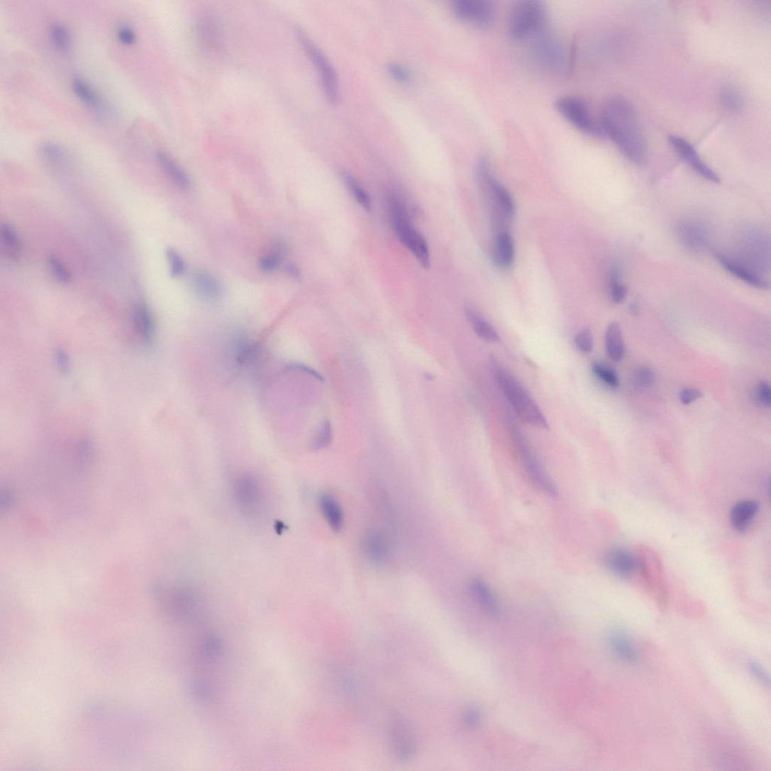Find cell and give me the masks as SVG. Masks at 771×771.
Returning a JSON list of instances; mask_svg holds the SVG:
<instances>
[{
	"label": "cell",
	"mask_w": 771,
	"mask_h": 771,
	"mask_svg": "<svg viewBox=\"0 0 771 771\" xmlns=\"http://www.w3.org/2000/svg\"><path fill=\"white\" fill-rule=\"evenodd\" d=\"M599 124L605 134L633 164L643 166L648 145L638 112L628 98L611 96L604 104Z\"/></svg>",
	"instance_id": "6da1fadb"
},
{
	"label": "cell",
	"mask_w": 771,
	"mask_h": 771,
	"mask_svg": "<svg viewBox=\"0 0 771 771\" xmlns=\"http://www.w3.org/2000/svg\"><path fill=\"white\" fill-rule=\"evenodd\" d=\"M477 179L491 211L495 235L508 231L507 227L516 216V203L508 189L494 177L491 164L485 157L477 165Z\"/></svg>",
	"instance_id": "7a4b0ae2"
},
{
	"label": "cell",
	"mask_w": 771,
	"mask_h": 771,
	"mask_svg": "<svg viewBox=\"0 0 771 771\" xmlns=\"http://www.w3.org/2000/svg\"><path fill=\"white\" fill-rule=\"evenodd\" d=\"M496 380L503 389L518 417L524 423L538 429H548V423L540 407L521 384L497 360H491Z\"/></svg>",
	"instance_id": "3957f363"
},
{
	"label": "cell",
	"mask_w": 771,
	"mask_h": 771,
	"mask_svg": "<svg viewBox=\"0 0 771 771\" xmlns=\"http://www.w3.org/2000/svg\"><path fill=\"white\" fill-rule=\"evenodd\" d=\"M387 211L392 226L403 245L412 253L424 268L431 267L427 243L411 221L407 205L401 195L392 192L387 197Z\"/></svg>",
	"instance_id": "277c9868"
},
{
	"label": "cell",
	"mask_w": 771,
	"mask_h": 771,
	"mask_svg": "<svg viewBox=\"0 0 771 771\" xmlns=\"http://www.w3.org/2000/svg\"><path fill=\"white\" fill-rule=\"evenodd\" d=\"M546 17L544 4L538 0H521L512 6L508 19V31L515 41L532 38L543 29Z\"/></svg>",
	"instance_id": "5b68a950"
},
{
	"label": "cell",
	"mask_w": 771,
	"mask_h": 771,
	"mask_svg": "<svg viewBox=\"0 0 771 771\" xmlns=\"http://www.w3.org/2000/svg\"><path fill=\"white\" fill-rule=\"evenodd\" d=\"M555 106L562 118L585 135L597 139L605 138L599 121L597 122L594 118L589 106L581 98L575 96H562L558 98Z\"/></svg>",
	"instance_id": "8992f818"
},
{
	"label": "cell",
	"mask_w": 771,
	"mask_h": 771,
	"mask_svg": "<svg viewBox=\"0 0 771 771\" xmlns=\"http://www.w3.org/2000/svg\"><path fill=\"white\" fill-rule=\"evenodd\" d=\"M297 36L304 51L321 76L323 89L328 101L333 104H337L340 101V93L337 73L333 66L321 48L309 38L307 33L299 29L297 30Z\"/></svg>",
	"instance_id": "52a82bcc"
},
{
	"label": "cell",
	"mask_w": 771,
	"mask_h": 771,
	"mask_svg": "<svg viewBox=\"0 0 771 771\" xmlns=\"http://www.w3.org/2000/svg\"><path fill=\"white\" fill-rule=\"evenodd\" d=\"M232 494L238 509L247 516H255L263 509L265 494L260 482L250 473H243L232 482Z\"/></svg>",
	"instance_id": "ba28073f"
},
{
	"label": "cell",
	"mask_w": 771,
	"mask_h": 771,
	"mask_svg": "<svg viewBox=\"0 0 771 771\" xmlns=\"http://www.w3.org/2000/svg\"><path fill=\"white\" fill-rule=\"evenodd\" d=\"M452 11L460 21L482 28L491 27L496 17L495 6L487 0H456Z\"/></svg>",
	"instance_id": "9c48e42d"
},
{
	"label": "cell",
	"mask_w": 771,
	"mask_h": 771,
	"mask_svg": "<svg viewBox=\"0 0 771 771\" xmlns=\"http://www.w3.org/2000/svg\"><path fill=\"white\" fill-rule=\"evenodd\" d=\"M518 448V453L523 467L528 475L530 479L538 489L550 497H557L558 489L555 484L550 481L540 462L533 454L532 450L517 432L514 434Z\"/></svg>",
	"instance_id": "30bf717a"
},
{
	"label": "cell",
	"mask_w": 771,
	"mask_h": 771,
	"mask_svg": "<svg viewBox=\"0 0 771 771\" xmlns=\"http://www.w3.org/2000/svg\"><path fill=\"white\" fill-rule=\"evenodd\" d=\"M668 140L672 148L691 166L697 174L714 183L721 182L719 175L703 160L694 146L687 140L677 135H670Z\"/></svg>",
	"instance_id": "8fae6325"
},
{
	"label": "cell",
	"mask_w": 771,
	"mask_h": 771,
	"mask_svg": "<svg viewBox=\"0 0 771 771\" xmlns=\"http://www.w3.org/2000/svg\"><path fill=\"white\" fill-rule=\"evenodd\" d=\"M606 568L621 578H630L640 568V560L627 548H614L608 550L604 557Z\"/></svg>",
	"instance_id": "7c38bea8"
},
{
	"label": "cell",
	"mask_w": 771,
	"mask_h": 771,
	"mask_svg": "<svg viewBox=\"0 0 771 771\" xmlns=\"http://www.w3.org/2000/svg\"><path fill=\"white\" fill-rule=\"evenodd\" d=\"M390 741L394 753L401 760H409L416 753V741L409 724L398 719L391 724Z\"/></svg>",
	"instance_id": "4fadbf2b"
},
{
	"label": "cell",
	"mask_w": 771,
	"mask_h": 771,
	"mask_svg": "<svg viewBox=\"0 0 771 771\" xmlns=\"http://www.w3.org/2000/svg\"><path fill=\"white\" fill-rule=\"evenodd\" d=\"M608 644L615 655L628 664L638 662V652L629 634L621 629L614 628L608 633Z\"/></svg>",
	"instance_id": "5bb4252c"
},
{
	"label": "cell",
	"mask_w": 771,
	"mask_h": 771,
	"mask_svg": "<svg viewBox=\"0 0 771 771\" xmlns=\"http://www.w3.org/2000/svg\"><path fill=\"white\" fill-rule=\"evenodd\" d=\"M716 258L720 265L727 272L741 279L745 284L758 289H766L768 288L767 281L761 274L753 271L752 269L725 254L718 253L716 254Z\"/></svg>",
	"instance_id": "9a60e30c"
},
{
	"label": "cell",
	"mask_w": 771,
	"mask_h": 771,
	"mask_svg": "<svg viewBox=\"0 0 771 771\" xmlns=\"http://www.w3.org/2000/svg\"><path fill=\"white\" fill-rule=\"evenodd\" d=\"M745 256L750 261V267L758 274V270L765 271L769 267V243L766 238L754 234L745 241Z\"/></svg>",
	"instance_id": "2e32d148"
},
{
	"label": "cell",
	"mask_w": 771,
	"mask_h": 771,
	"mask_svg": "<svg viewBox=\"0 0 771 771\" xmlns=\"http://www.w3.org/2000/svg\"><path fill=\"white\" fill-rule=\"evenodd\" d=\"M678 233L682 242L689 249L701 252L709 245V232L704 225L696 221H684L679 225Z\"/></svg>",
	"instance_id": "e0dca14e"
},
{
	"label": "cell",
	"mask_w": 771,
	"mask_h": 771,
	"mask_svg": "<svg viewBox=\"0 0 771 771\" xmlns=\"http://www.w3.org/2000/svg\"><path fill=\"white\" fill-rule=\"evenodd\" d=\"M364 550L367 558L374 564H384L389 555V545L387 537L380 531L376 530L370 531L365 537Z\"/></svg>",
	"instance_id": "ac0fdd59"
},
{
	"label": "cell",
	"mask_w": 771,
	"mask_h": 771,
	"mask_svg": "<svg viewBox=\"0 0 771 771\" xmlns=\"http://www.w3.org/2000/svg\"><path fill=\"white\" fill-rule=\"evenodd\" d=\"M192 285L196 295L205 301H215L221 293L218 280L204 271H196L192 274Z\"/></svg>",
	"instance_id": "d6986e66"
},
{
	"label": "cell",
	"mask_w": 771,
	"mask_h": 771,
	"mask_svg": "<svg viewBox=\"0 0 771 771\" xmlns=\"http://www.w3.org/2000/svg\"><path fill=\"white\" fill-rule=\"evenodd\" d=\"M760 504L755 500H743L734 505L731 511V522L733 528L739 532L748 528L757 516Z\"/></svg>",
	"instance_id": "ffe728a7"
},
{
	"label": "cell",
	"mask_w": 771,
	"mask_h": 771,
	"mask_svg": "<svg viewBox=\"0 0 771 771\" xmlns=\"http://www.w3.org/2000/svg\"><path fill=\"white\" fill-rule=\"evenodd\" d=\"M515 243L509 231L501 232L495 235L494 261L500 267H510L515 260Z\"/></svg>",
	"instance_id": "44dd1931"
},
{
	"label": "cell",
	"mask_w": 771,
	"mask_h": 771,
	"mask_svg": "<svg viewBox=\"0 0 771 771\" xmlns=\"http://www.w3.org/2000/svg\"><path fill=\"white\" fill-rule=\"evenodd\" d=\"M319 507L330 528L339 532L344 525V512L338 500L331 494L323 493L319 497Z\"/></svg>",
	"instance_id": "7402d4cb"
},
{
	"label": "cell",
	"mask_w": 771,
	"mask_h": 771,
	"mask_svg": "<svg viewBox=\"0 0 771 771\" xmlns=\"http://www.w3.org/2000/svg\"><path fill=\"white\" fill-rule=\"evenodd\" d=\"M470 590L475 601L486 613L492 616L499 614V606L496 597L487 584L480 578H475L470 582Z\"/></svg>",
	"instance_id": "603a6c76"
},
{
	"label": "cell",
	"mask_w": 771,
	"mask_h": 771,
	"mask_svg": "<svg viewBox=\"0 0 771 771\" xmlns=\"http://www.w3.org/2000/svg\"><path fill=\"white\" fill-rule=\"evenodd\" d=\"M605 346L608 357L615 362L621 361L626 356V345L620 325L611 323L606 331Z\"/></svg>",
	"instance_id": "cb8c5ba5"
},
{
	"label": "cell",
	"mask_w": 771,
	"mask_h": 771,
	"mask_svg": "<svg viewBox=\"0 0 771 771\" xmlns=\"http://www.w3.org/2000/svg\"><path fill=\"white\" fill-rule=\"evenodd\" d=\"M133 321L142 340L150 345L155 336V322L149 308L143 304H138L134 309Z\"/></svg>",
	"instance_id": "d4e9b609"
},
{
	"label": "cell",
	"mask_w": 771,
	"mask_h": 771,
	"mask_svg": "<svg viewBox=\"0 0 771 771\" xmlns=\"http://www.w3.org/2000/svg\"><path fill=\"white\" fill-rule=\"evenodd\" d=\"M157 158L165 173L177 186L182 189H190L191 180L189 176L173 157L165 152H159Z\"/></svg>",
	"instance_id": "484cf974"
},
{
	"label": "cell",
	"mask_w": 771,
	"mask_h": 771,
	"mask_svg": "<svg viewBox=\"0 0 771 771\" xmlns=\"http://www.w3.org/2000/svg\"><path fill=\"white\" fill-rule=\"evenodd\" d=\"M72 88L79 101L85 106L96 112L106 113L108 110L102 98L90 87V84L80 78H75Z\"/></svg>",
	"instance_id": "4316f807"
},
{
	"label": "cell",
	"mask_w": 771,
	"mask_h": 771,
	"mask_svg": "<svg viewBox=\"0 0 771 771\" xmlns=\"http://www.w3.org/2000/svg\"><path fill=\"white\" fill-rule=\"evenodd\" d=\"M466 314L477 336L489 343H497L500 340L496 329L478 312L468 309Z\"/></svg>",
	"instance_id": "83f0119b"
},
{
	"label": "cell",
	"mask_w": 771,
	"mask_h": 771,
	"mask_svg": "<svg viewBox=\"0 0 771 771\" xmlns=\"http://www.w3.org/2000/svg\"><path fill=\"white\" fill-rule=\"evenodd\" d=\"M340 177L343 181L345 182V185L350 191L355 199L357 200L358 204L363 207L366 211H370L372 210V201L368 194L366 193L365 189L361 187L360 183L355 179L351 174L345 171L340 172Z\"/></svg>",
	"instance_id": "f1b7e54d"
},
{
	"label": "cell",
	"mask_w": 771,
	"mask_h": 771,
	"mask_svg": "<svg viewBox=\"0 0 771 771\" xmlns=\"http://www.w3.org/2000/svg\"><path fill=\"white\" fill-rule=\"evenodd\" d=\"M719 97L721 105L729 111L737 112L743 107V97L741 91L732 85L721 88Z\"/></svg>",
	"instance_id": "f546056e"
},
{
	"label": "cell",
	"mask_w": 771,
	"mask_h": 771,
	"mask_svg": "<svg viewBox=\"0 0 771 771\" xmlns=\"http://www.w3.org/2000/svg\"><path fill=\"white\" fill-rule=\"evenodd\" d=\"M0 235H1V241L6 250L12 256L19 255L22 248L16 229L9 224H4Z\"/></svg>",
	"instance_id": "4dcf8cb0"
},
{
	"label": "cell",
	"mask_w": 771,
	"mask_h": 771,
	"mask_svg": "<svg viewBox=\"0 0 771 771\" xmlns=\"http://www.w3.org/2000/svg\"><path fill=\"white\" fill-rule=\"evenodd\" d=\"M593 373L606 386L616 388L619 386V379L616 372L610 365L602 362H594L592 367Z\"/></svg>",
	"instance_id": "1f68e13d"
},
{
	"label": "cell",
	"mask_w": 771,
	"mask_h": 771,
	"mask_svg": "<svg viewBox=\"0 0 771 771\" xmlns=\"http://www.w3.org/2000/svg\"><path fill=\"white\" fill-rule=\"evenodd\" d=\"M51 38L54 45L60 52H67L71 47V35L63 23H55L51 29Z\"/></svg>",
	"instance_id": "d6a6232c"
},
{
	"label": "cell",
	"mask_w": 771,
	"mask_h": 771,
	"mask_svg": "<svg viewBox=\"0 0 771 771\" xmlns=\"http://www.w3.org/2000/svg\"><path fill=\"white\" fill-rule=\"evenodd\" d=\"M556 42L550 40V39H545L538 43V52H540L542 57L547 61L550 65H557L559 61L561 60V52L560 45H557Z\"/></svg>",
	"instance_id": "836d02e7"
},
{
	"label": "cell",
	"mask_w": 771,
	"mask_h": 771,
	"mask_svg": "<svg viewBox=\"0 0 771 771\" xmlns=\"http://www.w3.org/2000/svg\"><path fill=\"white\" fill-rule=\"evenodd\" d=\"M333 440V426L331 423L326 421L320 427L319 431L315 435L312 448L314 450H322L328 447Z\"/></svg>",
	"instance_id": "e575fe53"
},
{
	"label": "cell",
	"mask_w": 771,
	"mask_h": 771,
	"mask_svg": "<svg viewBox=\"0 0 771 771\" xmlns=\"http://www.w3.org/2000/svg\"><path fill=\"white\" fill-rule=\"evenodd\" d=\"M610 291L611 300L616 304L622 303L626 300L627 289L621 282L620 275L617 269H614L610 276Z\"/></svg>",
	"instance_id": "d590c367"
},
{
	"label": "cell",
	"mask_w": 771,
	"mask_h": 771,
	"mask_svg": "<svg viewBox=\"0 0 771 771\" xmlns=\"http://www.w3.org/2000/svg\"><path fill=\"white\" fill-rule=\"evenodd\" d=\"M48 264L53 276L60 283L69 284L71 281V275L65 265L61 262L57 256L51 255L48 256Z\"/></svg>",
	"instance_id": "8d00e7d4"
},
{
	"label": "cell",
	"mask_w": 771,
	"mask_h": 771,
	"mask_svg": "<svg viewBox=\"0 0 771 771\" xmlns=\"http://www.w3.org/2000/svg\"><path fill=\"white\" fill-rule=\"evenodd\" d=\"M40 152L48 162L54 164L62 162L65 155L60 145L50 142L43 143L40 145Z\"/></svg>",
	"instance_id": "74e56055"
},
{
	"label": "cell",
	"mask_w": 771,
	"mask_h": 771,
	"mask_svg": "<svg viewBox=\"0 0 771 771\" xmlns=\"http://www.w3.org/2000/svg\"><path fill=\"white\" fill-rule=\"evenodd\" d=\"M167 259L170 269V274L174 277H179L185 273L186 263L181 255L174 248L166 251Z\"/></svg>",
	"instance_id": "f35d334b"
},
{
	"label": "cell",
	"mask_w": 771,
	"mask_h": 771,
	"mask_svg": "<svg viewBox=\"0 0 771 771\" xmlns=\"http://www.w3.org/2000/svg\"><path fill=\"white\" fill-rule=\"evenodd\" d=\"M283 248H278L271 254L262 257L260 261V267L263 272H271L277 268L283 258Z\"/></svg>",
	"instance_id": "ab89813d"
},
{
	"label": "cell",
	"mask_w": 771,
	"mask_h": 771,
	"mask_svg": "<svg viewBox=\"0 0 771 771\" xmlns=\"http://www.w3.org/2000/svg\"><path fill=\"white\" fill-rule=\"evenodd\" d=\"M575 343L577 348L584 353H589L593 350L594 339L592 332L589 328L581 330L575 337Z\"/></svg>",
	"instance_id": "60d3db41"
},
{
	"label": "cell",
	"mask_w": 771,
	"mask_h": 771,
	"mask_svg": "<svg viewBox=\"0 0 771 771\" xmlns=\"http://www.w3.org/2000/svg\"><path fill=\"white\" fill-rule=\"evenodd\" d=\"M462 721L464 726L467 728H475L479 726L482 721L481 709L477 706L469 707L463 713Z\"/></svg>",
	"instance_id": "b9f144b4"
},
{
	"label": "cell",
	"mask_w": 771,
	"mask_h": 771,
	"mask_svg": "<svg viewBox=\"0 0 771 771\" xmlns=\"http://www.w3.org/2000/svg\"><path fill=\"white\" fill-rule=\"evenodd\" d=\"M634 380L636 384L641 387H648L653 385L655 381V372L648 367H643L636 372Z\"/></svg>",
	"instance_id": "7bdbcfd3"
},
{
	"label": "cell",
	"mask_w": 771,
	"mask_h": 771,
	"mask_svg": "<svg viewBox=\"0 0 771 771\" xmlns=\"http://www.w3.org/2000/svg\"><path fill=\"white\" fill-rule=\"evenodd\" d=\"M255 346L251 341L242 339L239 341L237 349V360L240 363H245L253 357Z\"/></svg>",
	"instance_id": "ee69618b"
},
{
	"label": "cell",
	"mask_w": 771,
	"mask_h": 771,
	"mask_svg": "<svg viewBox=\"0 0 771 771\" xmlns=\"http://www.w3.org/2000/svg\"><path fill=\"white\" fill-rule=\"evenodd\" d=\"M755 397L762 406L765 408L770 407L771 389L766 381H762L758 384L755 389Z\"/></svg>",
	"instance_id": "f6af8a7d"
},
{
	"label": "cell",
	"mask_w": 771,
	"mask_h": 771,
	"mask_svg": "<svg viewBox=\"0 0 771 771\" xmlns=\"http://www.w3.org/2000/svg\"><path fill=\"white\" fill-rule=\"evenodd\" d=\"M388 69L391 77L397 82L406 84L411 80L410 72L405 67L394 63L390 64Z\"/></svg>",
	"instance_id": "bcb514c9"
},
{
	"label": "cell",
	"mask_w": 771,
	"mask_h": 771,
	"mask_svg": "<svg viewBox=\"0 0 771 771\" xmlns=\"http://www.w3.org/2000/svg\"><path fill=\"white\" fill-rule=\"evenodd\" d=\"M749 670L752 675L762 684L769 687L770 683V676L766 670L762 667L760 664L755 662V660H750L748 663Z\"/></svg>",
	"instance_id": "7dc6e473"
},
{
	"label": "cell",
	"mask_w": 771,
	"mask_h": 771,
	"mask_svg": "<svg viewBox=\"0 0 771 771\" xmlns=\"http://www.w3.org/2000/svg\"><path fill=\"white\" fill-rule=\"evenodd\" d=\"M117 38L122 44L132 45L137 41V35L131 28L122 26L117 30Z\"/></svg>",
	"instance_id": "c3c4849f"
},
{
	"label": "cell",
	"mask_w": 771,
	"mask_h": 771,
	"mask_svg": "<svg viewBox=\"0 0 771 771\" xmlns=\"http://www.w3.org/2000/svg\"><path fill=\"white\" fill-rule=\"evenodd\" d=\"M702 393L699 389L692 387H687L680 392V399L684 406L690 405L692 402L699 399Z\"/></svg>",
	"instance_id": "681fc988"
},
{
	"label": "cell",
	"mask_w": 771,
	"mask_h": 771,
	"mask_svg": "<svg viewBox=\"0 0 771 771\" xmlns=\"http://www.w3.org/2000/svg\"><path fill=\"white\" fill-rule=\"evenodd\" d=\"M288 370L294 371H299L306 375H309L312 377L316 379L318 381H323V377L315 370L309 368V367L301 365V364H292L289 366Z\"/></svg>",
	"instance_id": "f907efd6"
},
{
	"label": "cell",
	"mask_w": 771,
	"mask_h": 771,
	"mask_svg": "<svg viewBox=\"0 0 771 771\" xmlns=\"http://www.w3.org/2000/svg\"><path fill=\"white\" fill-rule=\"evenodd\" d=\"M57 357L60 368L63 371H66L69 367V360L67 355L64 352L60 351L57 355Z\"/></svg>",
	"instance_id": "816d5d0a"
},
{
	"label": "cell",
	"mask_w": 771,
	"mask_h": 771,
	"mask_svg": "<svg viewBox=\"0 0 771 771\" xmlns=\"http://www.w3.org/2000/svg\"><path fill=\"white\" fill-rule=\"evenodd\" d=\"M287 272L293 278L298 279L300 277V272L299 268L293 265L287 266Z\"/></svg>",
	"instance_id": "f5cc1de1"
}]
</instances>
